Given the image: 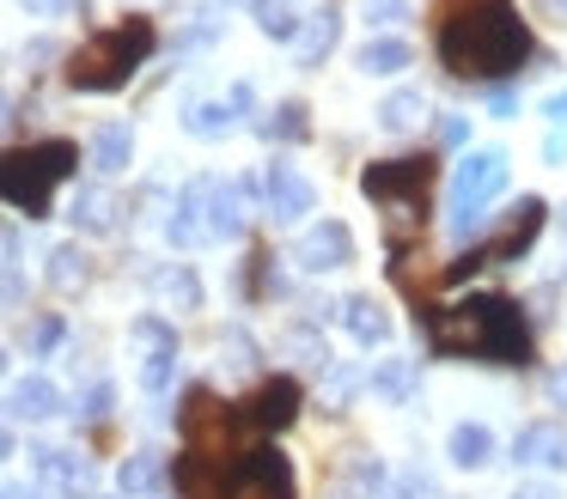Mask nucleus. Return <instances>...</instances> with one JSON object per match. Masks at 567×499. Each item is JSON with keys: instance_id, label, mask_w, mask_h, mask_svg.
I'll list each match as a JSON object with an SVG mask.
<instances>
[{"instance_id": "f8f14e48", "label": "nucleus", "mask_w": 567, "mask_h": 499, "mask_svg": "<svg viewBox=\"0 0 567 499\" xmlns=\"http://www.w3.org/2000/svg\"><path fill=\"white\" fill-rule=\"evenodd\" d=\"M208 189H214V177H189L184 183L172 219H165V238L172 243H202L208 238Z\"/></svg>"}, {"instance_id": "b1692460", "label": "nucleus", "mask_w": 567, "mask_h": 499, "mask_svg": "<svg viewBox=\"0 0 567 499\" xmlns=\"http://www.w3.org/2000/svg\"><path fill=\"white\" fill-rule=\"evenodd\" d=\"M421 122H427V97L409 92V85L379 104V128H384V134H409V128H421Z\"/></svg>"}, {"instance_id": "473e14b6", "label": "nucleus", "mask_w": 567, "mask_h": 499, "mask_svg": "<svg viewBox=\"0 0 567 499\" xmlns=\"http://www.w3.org/2000/svg\"><path fill=\"white\" fill-rule=\"evenodd\" d=\"M367 24H403L409 19V0H360Z\"/></svg>"}, {"instance_id": "393cba45", "label": "nucleus", "mask_w": 567, "mask_h": 499, "mask_svg": "<svg viewBox=\"0 0 567 499\" xmlns=\"http://www.w3.org/2000/svg\"><path fill=\"white\" fill-rule=\"evenodd\" d=\"M159 481H165V462H159V450H135V457L123 462V475H116V487H123L128 499H141V493H159Z\"/></svg>"}, {"instance_id": "4468645a", "label": "nucleus", "mask_w": 567, "mask_h": 499, "mask_svg": "<svg viewBox=\"0 0 567 499\" xmlns=\"http://www.w3.org/2000/svg\"><path fill=\"white\" fill-rule=\"evenodd\" d=\"M513 457L518 469H567V433L555 420H537L513 438Z\"/></svg>"}, {"instance_id": "c03bdc74", "label": "nucleus", "mask_w": 567, "mask_h": 499, "mask_svg": "<svg viewBox=\"0 0 567 499\" xmlns=\"http://www.w3.org/2000/svg\"><path fill=\"white\" fill-rule=\"evenodd\" d=\"M19 292H25V280H19V268H0V299L13 304Z\"/></svg>"}, {"instance_id": "a211bd4d", "label": "nucleus", "mask_w": 567, "mask_h": 499, "mask_svg": "<svg viewBox=\"0 0 567 499\" xmlns=\"http://www.w3.org/2000/svg\"><path fill=\"white\" fill-rule=\"evenodd\" d=\"M7 408H13L19 420H50V414L62 408V389H55L50 377H19L13 396H7Z\"/></svg>"}, {"instance_id": "6ab92c4d", "label": "nucleus", "mask_w": 567, "mask_h": 499, "mask_svg": "<svg viewBox=\"0 0 567 499\" xmlns=\"http://www.w3.org/2000/svg\"><path fill=\"white\" fill-rule=\"evenodd\" d=\"M128 158H135V134H128V122H104V128L92 134V165H99L104 177H116V170H128Z\"/></svg>"}, {"instance_id": "cd10ccee", "label": "nucleus", "mask_w": 567, "mask_h": 499, "mask_svg": "<svg viewBox=\"0 0 567 499\" xmlns=\"http://www.w3.org/2000/svg\"><path fill=\"white\" fill-rule=\"evenodd\" d=\"M233 122H238V116H233V104H214V97H208V104H189V110H184V128H189V134H202V141H220V134L233 128Z\"/></svg>"}, {"instance_id": "49530a36", "label": "nucleus", "mask_w": 567, "mask_h": 499, "mask_svg": "<svg viewBox=\"0 0 567 499\" xmlns=\"http://www.w3.org/2000/svg\"><path fill=\"white\" fill-rule=\"evenodd\" d=\"M513 499H561V493L549 481H525V487H513Z\"/></svg>"}, {"instance_id": "7c9ffc66", "label": "nucleus", "mask_w": 567, "mask_h": 499, "mask_svg": "<svg viewBox=\"0 0 567 499\" xmlns=\"http://www.w3.org/2000/svg\"><path fill=\"white\" fill-rule=\"evenodd\" d=\"M135 341H141V353H177V329L165 323V316H141Z\"/></svg>"}, {"instance_id": "8fccbe9b", "label": "nucleus", "mask_w": 567, "mask_h": 499, "mask_svg": "<svg viewBox=\"0 0 567 499\" xmlns=\"http://www.w3.org/2000/svg\"><path fill=\"white\" fill-rule=\"evenodd\" d=\"M25 12H68V0H19Z\"/></svg>"}, {"instance_id": "2f4dec72", "label": "nucleus", "mask_w": 567, "mask_h": 499, "mask_svg": "<svg viewBox=\"0 0 567 499\" xmlns=\"http://www.w3.org/2000/svg\"><path fill=\"white\" fill-rule=\"evenodd\" d=\"M172 372H177V353H147V360H141V389H147V396H165V389H172Z\"/></svg>"}, {"instance_id": "79ce46f5", "label": "nucleus", "mask_w": 567, "mask_h": 499, "mask_svg": "<svg viewBox=\"0 0 567 499\" xmlns=\"http://www.w3.org/2000/svg\"><path fill=\"white\" fill-rule=\"evenodd\" d=\"M55 341H62V323H55V316H43V323L31 329V347H55Z\"/></svg>"}, {"instance_id": "6e6d98bb", "label": "nucleus", "mask_w": 567, "mask_h": 499, "mask_svg": "<svg viewBox=\"0 0 567 499\" xmlns=\"http://www.w3.org/2000/svg\"><path fill=\"white\" fill-rule=\"evenodd\" d=\"M0 377H7V353H0Z\"/></svg>"}, {"instance_id": "0eeeda50", "label": "nucleus", "mask_w": 567, "mask_h": 499, "mask_svg": "<svg viewBox=\"0 0 567 499\" xmlns=\"http://www.w3.org/2000/svg\"><path fill=\"white\" fill-rule=\"evenodd\" d=\"M184 438L202 462H220V457H233V445H238V414L226 408L214 389H189L184 396Z\"/></svg>"}, {"instance_id": "ddd939ff", "label": "nucleus", "mask_w": 567, "mask_h": 499, "mask_svg": "<svg viewBox=\"0 0 567 499\" xmlns=\"http://www.w3.org/2000/svg\"><path fill=\"white\" fill-rule=\"evenodd\" d=\"M245 420L262 426V433H281V426H293V420H299V384H293V377H269V384L250 396Z\"/></svg>"}, {"instance_id": "f03ea898", "label": "nucleus", "mask_w": 567, "mask_h": 499, "mask_svg": "<svg viewBox=\"0 0 567 499\" xmlns=\"http://www.w3.org/2000/svg\"><path fill=\"white\" fill-rule=\"evenodd\" d=\"M427 341L440 353H457V360H488V365H525L530 360L525 316L501 292H470L457 304L427 311Z\"/></svg>"}, {"instance_id": "f3484780", "label": "nucleus", "mask_w": 567, "mask_h": 499, "mask_svg": "<svg viewBox=\"0 0 567 499\" xmlns=\"http://www.w3.org/2000/svg\"><path fill=\"white\" fill-rule=\"evenodd\" d=\"M38 481H43V493H80V487H86V462H80L74 450L43 445L38 450Z\"/></svg>"}, {"instance_id": "dca6fc26", "label": "nucleus", "mask_w": 567, "mask_h": 499, "mask_svg": "<svg viewBox=\"0 0 567 499\" xmlns=\"http://www.w3.org/2000/svg\"><path fill=\"white\" fill-rule=\"evenodd\" d=\"M336 37H342V19H336L330 7H318V12H311V19H306V24H299V31H293L299 67H318V61H323V55H330V49H336Z\"/></svg>"}, {"instance_id": "9d476101", "label": "nucleus", "mask_w": 567, "mask_h": 499, "mask_svg": "<svg viewBox=\"0 0 567 499\" xmlns=\"http://www.w3.org/2000/svg\"><path fill=\"white\" fill-rule=\"evenodd\" d=\"M299 268L306 274H323V268H348L354 262V231L342 226V219H318V226L299 231Z\"/></svg>"}, {"instance_id": "a878e982", "label": "nucleus", "mask_w": 567, "mask_h": 499, "mask_svg": "<svg viewBox=\"0 0 567 499\" xmlns=\"http://www.w3.org/2000/svg\"><path fill=\"white\" fill-rule=\"evenodd\" d=\"M86 280H92L86 250H80V243H55V250H50V287L55 292H80Z\"/></svg>"}, {"instance_id": "a19ab883", "label": "nucleus", "mask_w": 567, "mask_h": 499, "mask_svg": "<svg viewBox=\"0 0 567 499\" xmlns=\"http://www.w3.org/2000/svg\"><path fill=\"white\" fill-rule=\"evenodd\" d=\"M543 116H549L555 128H567V85H561V92H549V97H543Z\"/></svg>"}, {"instance_id": "c756f323", "label": "nucleus", "mask_w": 567, "mask_h": 499, "mask_svg": "<svg viewBox=\"0 0 567 499\" xmlns=\"http://www.w3.org/2000/svg\"><path fill=\"white\" fill-rule=\"evenodd\" d=\"M257 24H262V37H275V43H293V31H299V19H293L287 0H257Z\"/></svg>"}, {"instance_id": "f704fd0d", "label": "nucleus", "mask_w": 567, "mask_h": 499, "mask_svg": "<svg viewBox=\"0 0 567 499\" xmlns=\"http://www.w3.org/2000/svg\"><path fill=\"white\" fill-rule=\"evenodd\" d=\"M323 377H330V384H323V389H330V408H342V402L348 396H354V372H348V365H323Z\"/></svg>"}, {"instance_id": "6e6552de", "label": "nucleus", "mask_w": 567, "mask_h": 499, "mask_svg": "<svg viewBox=\"0 0 567 499\" xmlns=\"http://www.w3.org/2000/svg\"><path fill=\"white\" fill-rule=\"evenodd\" d=\"M226 499H293V469L281 450H245L226 481Z\"/></svg>"}, {"instance_id": "e433bc0d", "label": "nucleus", "mask_w": 567, "mask_h": 499, "mask_svg": "<svg viewBox=\"0 0 567 499\" xmlns=\"http://www.w3.org/2000/svg\"><path fill=\"white\" fill-rule=\"evenodd\" d=\"M111 408H116V389L111 384H92L86 389V408H80V414H86V420H104Z\"/></svg>"}, {"instance_id": "7ed1b4c3", "label": "nucleus", "mask_w": 567, "mask_h": 499, "mask_svg": "<svg viewBox=\"0 0 567 499\" xmlns=\"http://www.w3.org/2000/svg\"><path fill=\"white\" fill-rule=\"evenodd\" d=\"M153 43H159L153 19H123L116 31H99L92 43H80L74 55H68V85H74V92H116V85L153 55Z\"/></svg>"}, {"instance_id": "f257e3e1", "label": "nucleus", "mask_w": 567, "mask_h": 499, "mask_svg": "<svg viewBox=\"0 0 567 499\" xmlns=\"http://www.w3.org/2000/svg\"><path fill=\"white\" fill-rule=\"evenodd\" d=\"M525 55H530V31L513 0H457L440 24V61L457 80L501 85L506 73H518Z\"/></svg>"}, {"instance_id": "5701e85b", "label": "nucleus", "mask_w": 567, "mask_h": 499, "mask_svg": "<svg viewBox=\"0 0 567 499\" xmlns=\"http://www.w3.org/2000/svg\"><path fill=\"white\" fill-rule=\"evenodd\" d=\"M415 389H421L415 360H379V365H372V396H384V402H409Z\"/></svg>"}, {"instance_id": "2eb2a0df", "label": "nucleus", "mask_w": 567, "mask_h": 499, "mask_svg": "<svg viewBox=\"0 0 567 499\" xmlns=\"http://www.w3.org/2000/svg\"><path fill=\"white\" fill-rule=\"evenodd\" d=\"M342 323H348V335H354L360 347H384V341H391V316H384V304L372 299V292L342 299Z\"/></svg>"}, {"instance_id": "72a5a7b5", "label": "nucleus", "mask_w": 567, "mask_h": 499, "mask_svg": "<svg viewBox=\"0 0 567 499\" xmlns=\"http://www.w3.org/2000/svg\"><path fill=\"white\" fill-rule=\"evenodd\" d=\"M287 347H293L299 360H311V365H330V347H323V341L311 335V329H293V335H287Z\"/></svg>"}, {"instance_id": "4be33fe9", "label": "nucleus", "mask_w": 567, "mask_h": 499, "mask_svg": "<svg viewBox=\"0 0 567 499\" xmlns=\"http://www.w3.org/2000/svg\"><path fill=\"white\" fill-rule=\"evenodd\" d=\"M153 292H159L165 311H196V304H202V280L189 274V268H177V262L153 274Z\"/></svg>"}, {"instance_id": "de8ad7c7", "label": "nucleus", "mask_w": 567, "mask_h": 499, "mask_svg": "<svg viewBox=\"0 0 567 499\" xmlns=\"http://www.w3.org/2000/svg\"><path fill=\"white\" fill-rule=\"evenodd\" d=\"M543 158H549V165H567V134H549V141H543Z\"/></svg>"}, {"instance_id": "864d4df0", "label": "nucleus", "mask_w": 567, "mask_h": 499, "mask_svg": "<svg viewBox=\"0 0 567 499\" xmlns=\"http://www.w3.org/2000/svg\"><path fill=\"white\" fill-rule=\"evenodd\" d=\"M226 7H257V0H226Z\"/></svg>"}, {"instance_id": "39448f33", "label": "nucleus", "mask_w": 567, "mask_h": 499, "mask_svg": "<svg viewBox=\"0 0 567 499\" xmlns=\"http://www.w3.org/2000/svg\"><path fill=\"white\" fill-rule=\"evenodd\" d=\"M80 170V146L74 141H38V146H13L0 153V201L25 207L31 219L50 214L55 183H68Z\"/></svg>"}, {"instance_id": "5fc2aeb1", "label": "nucleus", "mask_w": 567, "mask_h": 499, "mask_svg": "<svg viewBox=\"0 0 567 499\" xmlns=\"http://www.w3.org/2000/svg\"><path fill=\"white\" fill-rule=\"evenodd\" d=\"M549 7H555V12H567V0H549Z\"/></svg>"}, {"instance_id": "20e7f679", "label": "nucleus", "mask_w": 567, "mask_h": 499, "mask_svg": "<svg viewBox=\"0 0 567 499\" xmlns=\"http://www.w3.org/2000/svg\"><path fill=\"white\" fill-rule=\"evenodd\" d=\"M360 189L384 207V238H391V250H403L421 231V219H427L433 158H379V165H367Z\"/></svg>"}, {"instance_id": "1a4fd4ad", "label": "nucleus", "mask_w": 567, "mask_h": 499, "mask_svg": "<svg viewBox=\"0 0 567 499\" xmlns=\"http://www.w3.org/2000/svg\"><path fill=\"white\" fill-rule=\"evenodd\" d=\"M543 214H549V207H543L537 195H525V201H518L513 214H506V226L476 250V262H482V268H494V262H513V256H525V250H530V238L543 231Z\"/></svg>"}, {"instance_id": "c9c22d12", "label": "nucleus", "mask_w": 567, "mask_h": 499, "mask_svg": "<svg viewBox=\"0 0 567 499\" xmlns=\"http://www.w3.org/2000/svg\"><path fill=\"white\" fill-rule=\"evenodd\" d=\"M427 493H433V481H427L421 469H409V475H396V487H391L384 499H427Z\"/></svg>"}, {"instance_id": "37998d69", "label": "nucleus", "mask_w": 567, "mask_h": 499, "mask_svg": "<svg viewBox=\"0 0 567 499\" xmlns=\"http://www.w3.org/2000/svg\"><path fill=\"white\" fill-rule=\"evenodd\" d=\"M19 262V238H13V226L0 219V268H13Z\"/></svg>"}, {"instance_id": "4d7b16f0", "label": "nucleus", "mask_w": 567, "mask_h": 499, "mask_svg": "<svg viewBox=\"0 0 567 499\" xmlns=\"http://www.w3.org/2000/svg\"><path fill=\"white\" fill-rule=\"evenodd\" d=\"M561 231H567V214H561Z\"/></svg>"}, {"instance_id": "c85d7f7f", "label": "nucleus", "mask_w": 567, "mask_h": 499, "mask_svg": "<svg viewBox=\"0 0 567 499\" xmlns=\"http://www.w3.org/2000/svg\"><path fill=\"white\" fill-rule=\"evenodd\" d=\"M262 134H269V141H306V134H311V122H306V104H299V97H287V104L275 110L269 122H262Z\"/></svg>"}, {"instance_id": "09e8293b", "label": "nucleus", "mask_w": 567, "mask_h": 499, "mask_svg": "<svg viewBox=\"0 0 567 499\" xmlns=\"http://www.w3.org/2000/svg\"><path fill=\"white\" fill-rule=\"evenodd\" d=\"M0 499H43V487H31V481H13V487H0Z\"/></svg>"}, {"instance_id": "9b49d317", "label": "nucleus", "mask_w": 567, "mask_h": 499, "mask_svg": "<svg viewBox=\"0 0 567 499\" xmlns=\"http://www.w3.org/2000/svg\"><path fill=\"white\" fill-rule=\"evenodd\" d=\"M262 201H269V219H281V226H293V219L311 214V183L299 177L293 165H269V177H262Z\"/></svg>"}, {"instance_id": "58836bf2", "label": "nucleus", "mask_w": 567, "mask_h": 499, "mask_svg": "<svg viewBox=\"0 0 567 499\" xmlns=\"http://www.w3.org/2000/svg\"><path fill=\"white\" fill-rule=\"evenodd\" d=\"M470 141V122L464 116H440V146H464Z\"/></svg>"}, {"instance_id": "a18cd8bd", "label": "nucleus", "mask_w": 567, "mask_h": 499, "mask_svg": "<svg viewBox=\"0 0 567 499\" xmlns=\"http://www.w3.org/2000/svg\"><path fill=\"white\" fill-rule=\"evenodd\" d=\"M543 389H549L555 408H567V365H561V372H549V384H543Z\"/></svg>"}, {"instance_id": "4c0bfd02", "label": "nucleus", "mask_w": 567, "mask_h": 499, "mask_svg": "<svg viewBox=\"0 0 567 499\" xmlns=\"http://www.w3.org/2000/svg\"><path fill=\"white\" fill-rule=\"evenodd\" d=\"M488 116H518V92H513V85H488Z\"/></svg>"}, {"instance_id": "412c9836", "label": "nucleus", "mask_w": 567, "mask_h": 499, "mask_svg": "<svg viewBox=\"0 0 567 499\" xmlns=\"http://www.w3.org/2000/svg\"><path fill=\"white\" fill-rule=\"evenodd\" d=\"M445 457H452L457 469H482V462H494V433H488L482 420L452 426V445H445Z\"/></svg>"}, {"instance_id": "3c124183", "label": "nucleus", "mask_w": 567, "mask_h": 499, "mask_svg": "<svg viewBox=\"0 0 567 499\" xmlns=\"http://www.w3.org/2000/svg\"><path fill=\"white\" fill-rule=\"evenodd\" d=\"M0 457H13V426H7V414H0Z\"/></svg>"}, {"instance_id": "aec40b11", "label": "nucleus", "mask_w": 567, "mask_h": 499, "mask_svg": "<svg viewBox=\"0 0 567 499\" xmlns=\"http://www.w3.org/2000/svg\"><path fill=\"white\" fill-rule=\"evenodd\" d=\"M409 61H415V49H409L403 37H367V43L354 49V67L360 73H403Z\"/></svg>"}, {"instance_id": "603ef678", "label": "nucleus", "mask_w": 567, "mask_h": 499, "mask_svg": "<svg viewBox=\"0 0 567 499\" xmlns=\"http://www.w3.org/2000/svg\"><path fill=\"white\" fill-rule=\"evenodd\" d=\"M7 122H13V110H7V97H0V128H7Z\"/></svg>"}, {"instance_id": "423d86ee", "label": "nucleus", "mask_w": 567, "mask_h": 499, "mask_svg": "<svg viewBox=\"0 0 567 499\" xmlns=\"http://www.w3.org/2000/svg\"><path fill=\"white\" fill-rule=\"evenodd\" d=\"M506 170L513 165H506L501 146H476V153L457 165V177H452V238H470V231L488 219L482 207L506 189Z\"/></svg>"}, {"instance_id": "bb28decb", "label": "nucleus", "mask_w": 567, "mask_h": 499, "mask_svg": "<svg viewBox=\"0 0 567 499\" xmlns=\"http://www.w3.org/2000/svg\"><path fill=\"white\" fill-rule=\"evenodd\" d=\"M74 226L111 231V226H116V195H111V189H80V195H74Z\"/></svg>"}, {"instance_id": "ea45409f", "label": "nucleus", "mask_w": 567, "mask_h": 499, "mask_svg": "<svg viewBox=\"0 0 567 499\" xmlns=\"http://www.w3.org/2000/svg\"><path fill=\"white\" fill-rule=\"evenodd\" d=\"M354 481L367 487V493H384V469H379V462H354Z\"/></svg>"}]
</instances>
